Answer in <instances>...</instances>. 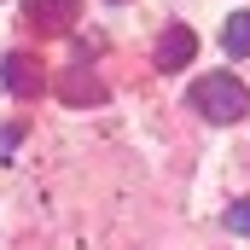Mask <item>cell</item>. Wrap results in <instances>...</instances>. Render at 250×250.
I'll use <instances>...</instances> for the list:
<instances>
[{
    "label": "cell",
    "mask_w": 250,
    "mask_h": 250,
    "mask_svg": "<svg viewBox=\"0 0 250 250\" xmlns=\"http://www.w3.org/2000/svg\"><path fill=\"white\" fill-rule=\"evenodd\" d=\"M59 99H64V105H76V111L105 105V82H99L87 64H70V70H59Z\"/></svg>",
    "instance_id": "cell-3"
},
{
    "label": "cell",
    "mask_w": 250,
    "mask_h": 250,
    "mask_svg": "<svg viewBox=\"0 0 250 250\" xmlns=\"http://www.w3.org/2000/svg\"><path fill=\"white\" fill-rule=\"evenodd\" d=\"M23 18H29L35 29H53V35H64V29H76L82 0H23Z\"/></svg>",
    "instance_id": "cell-4"
},
{
    "label": "cell",
    "mask_w": 250,
    "mask_h": 250,
    "mask_svg": "<svg viewBox=\"0 0 250 250\" xmlns=\"http://www.w3.org/2000/svg\"><path fill=\"white\" fill-rule=\"evenodd\" d=\"M12 146H18V128H6V134H0V157H6Z\"/></svg>",
    "instance_id": "cell-8"
},
{
    "label": "cell",
    "mask_w": 250,
    "mask_h": 250,
    "mask_svg": "<svg viewBox=\"0 0 250 250\" xmlns=\"http://www.w3.org/2000/svg\"><path fill=\"white\" fill-rule=\"evenodd\" d=\"M221 47H227V59H250V12H233L221 23Z\"/></svg>",
    "instance_id": "cell-6"
},
{
    "label": "cell",
    "mask_w": 250,
    "mask_h": 250,
    "mask_svg": "<svg viewBox=\"0 0 250 250\" xmlns=\"http://www.w3.org/2000/svg\"><path fill=\"white\" fill-rule=\"evenodd\" d=\"M0 87H6V93H18V99H35V93L47 87L41 59H29V53H6V59H0Z\"/></svg>",
    "instance_id": "cell-2"
},
{
    "label": "cell",
    "mask_w": 250,
    "mask_h": 250,
    "mask_svg": "<svg viewBox=\"0 0 250 250\" xmlns=\"http://www.w3.org/2000/svg\"><path fill=\"white\" fill-rule=\"evenodd\" d=\"M227 227H233L239 239H250V198H239V204L227 209Z\"/></svg>",
    "instance_id": "cell-7"
},
{
    "label": "cell",
    "mask_w": 250,
    "mask_h": 250,
    "mask_svg": "<svg viewBox=\"0 0 250 250\" xmlns=\"http://www.w3.org/2000/svg\"><path fill=\"white\" fill-rule=\"evenodd\" d=\"M192 53H198V35H192V23H169V29L157 35V70H187Z\"/></svg>",
    "instance_id": "cell-5"
},
{
    "label": "cell",
    "mask_w": 250,
    "mask_h": 250,
    "mask_svg": "<svg viewBox=\"0 0 250 250\" xmlns=\"http://www.w3.org/2000/svg\"><path fill=\"white\" fill-rule=\"evenodd\" d=\"M192 111L198 117H209V123H239V117H250V87L239 82V76H227V70H209V76H198L187 87Z\"/></svg>",
    "instance_id": "cell-1"
}]
</instances>
